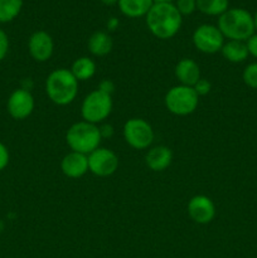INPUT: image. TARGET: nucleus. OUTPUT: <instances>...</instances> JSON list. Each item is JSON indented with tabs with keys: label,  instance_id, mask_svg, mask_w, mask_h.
Instances as JSON below:
<instances>
[{
	"label": "nucleus",
	"instance_id": "obj_1",
	"mask_svg": "<svg viewBox=\"0 0 257 258\" xmlns=\"http://www.w3.org/2000/svg\"><path fill=\"white\" fill-rule=\"evenodd\" d=\"M145 20L148 29L154 37L166 40L178 34L183 23V17L174 3H154L146 14Z\"/></svg>",
	"mask_w": 257,
	"mask_h": 258
},
{
	"label": "nucleus",
	"instance_id": "obj_2",
	"mask_svg": "<svg viewBox=\"0 0 257 258\" xmlns=\"http://www.w3.org/2000/svg\"><path fill=\"white\" fill-rule=\"evenodd\" d=\"M218 29L224 39L246 42L254 30L253 15L243 8H229L221 17H218Z\"/></svg>",
	"mask_w": 257,
	"mask_h": 258
},
{
	"label": "nucleus",
	"instance_id": "obj_3",
	"mask_svg": "<svg viewBox=\"0 0 257 258\" xmlns=\"http://www.w3.org/2000/svg\"><path fill=\"white\" fill-rule=\"evenodd\" d=\"M78 81L67 68H57L45 80V93L54 105L67 106L78 95Z\"/></svg>",
	"mask_w": 257,
	"mask_h": 258
},
{
	"label": "nucleus",
	"instance_id": "obj_4",
	"mask_svg": "<svg viewBox=\"0 0 257 258\" xmlns=\"http://www.w3.org/2000/svg\"><path fill=\"white\" fill-rule=\"evenodd\" d=\"M102 141L98 125L78 121L73 123L66 134V143L70 146L71 151L90 155L92 151L100 148Z\"/></svg>",
	"mask_w": 257,
	"mask_h": 258
},
{
	"label": "nucleus",
	"instance_id": "obj_5",
	"mask_svg": "<svg viewBox=\"0 0 257 258\" xmlns=\"http://www.w3.org/2000/svg\"><path fill=\"white\" fill-rule=\"evenodd\" d=\"M112 97L100 90L88 93L81 105V116L86 122L101 125L112 112Z\"/></svg>",
	"mask_w": 257,
	"mask_h": 258
},
{
	"label": "nucleus",
	"instance_id": "obj_6",
	"mask_svg": "<svg viewBox=\"0 0 257 258\" xmlns=\"http://www.w3.org/2000/svg\"><path fill=\"white\" fill-rule=\"evenodd\" d=\"M166 110L175 116H188L197 110L199 96L193 87L176 85L166 92L164 98Z\"/></svg>",
	"mask_w": 257,
	"mask_h": 258
},
{
	"label": "nucleus",
	"instance_id": "obj_7",
	"mask_svg": "<svg viewBox=\"0 0 257 258\" xmlns=\"http://www.w3.org/2000/svg\"><path fill=\"white\" fill-rule=\"evenodd\" d=\"M122 135L126 144L135 150H145L154 143L155 134L150 123L144 118H128L123 123Z\"/></svg>",
	"mask_w": 257,
	"mask_h": 258
},
{
	"label": "nucleus",
	"instance_id": "obj_8",
	"mask_svg": "<svg viewBox=\"0 0 257 258\" xmlns=\"http://www.w3.org/2000/svg\"><path fill=\"white\" fill-rule=\"evenodd\" d=\"M193 44L198 52L204 54H216L221 52L224 37L217 25L202 24L193 32Z\"/></svg>",
	"mask_w": 257,
	"mask_h": 258
},
{
	"label": "nucleus",
	"instance_id": "obj_9",
	"mask_svg": "<svg viewBox=\"0 0 257 258\" xmlns=\"http://www.w3.org/2000/svg\"><path fill=\"white\" fill-rule=\"evenodd\" d=\"M118 165V156L107 148H98L88 155V171L98 178L111 176L116 173Z\"/></svg>",
	"mask_w": 257,
	"mask_h": 258
},
{
	"label": "nucleus",
	"instance_id": "obj_10",
	"mask_svg": "<svg viewBox=\"0 0 257 258\" xmlns=\"http://www.w3.org/2000/svg\"><path fill=\"white\" fill-rule=\"evenodd\" d=\"M35 107V101L30 91L24 88H17L10 93L7 101V110L10 117L14 120H25L33 113Z\"/></svg>",
	"mask_w": 257,
	"mask_h": 258
},
{
	"label": "nucleus",
	"instance_id": "obj_11",
	"mask_svg": "<svg viewBox=\"0 0 257 258\" xmlns=\"http://www.w3.org/2000/svg\"><path fill=\"white\" fill-rule=\"evenodd\" d=\"M28 52L35 62H47L54 52L52 35L45 30H37L28 39Z\"/></svg>",
	"mask_w": 257,
	"mask_h": 258
},
{
	"label": "nucleus",
	"instance_id": "obj_12",
	"mask_svg": "<svg viewBox=\"0 0 257 258\" xmlns=\"http://www.w3.org/2000/svg\"><path fill=\"white\" fill-rule=\"evenodd\" d=\"M188 214L197 224H208L216 217V206L207 196H196L189 201Z\"/></svg>",
	"mask_w": 257,
	"mask_h": 258
},
{
	"label": "nucleus",
	"instance_id": "obj_13",
	"mask_svg": "<svg viewBox=\"0 0 257 258\" xmlns=\"http://www.w3.org/2000/svg\"><path fill=\"white\" fill-rule=\"evenodd\" d=\"M60 170L67 178H82L88 171V155L70 151L60 161Z\"/></svg>",
	"mask_w": 257,
	"mask_h": 258
},
{
	"label": "nucleus",
	"instance_id": "obj_14",
	"mask_svg": "<svg viewBox=\"0 0 257 258\" xmlns=\"http://www.w3.org/2000/svg\"><path fill=\"white\" fill-rule=\"evenodd\" d=\"M174 75L179 85L189 86V87H193L202 78L201 67L196 60L190 58H183L179 60L174 70Z\"/></svg>",
	"mask_w": 257,
	"mask_h": 258
},
{
	"label": "nucleus",
	"instance_id": "obj_15",
	"mask_svg": "<svg viewBox=\"0 0 257 258\" xmlns=\"http://www.w3.org/2000/svg\"><path fill=\"white\" fill-rule=\"evenodd\" d=\"M173 161V153L168 146L158 145L149 149L145 156V163L150 170L155 173L166 170Z\"/></svg>",
	"mask_w": 257,
	"mask_h": 258
},
{
	"label": "nucleus",
	"instance_id": "obj_16",
	"mask_svg": "<svg viewBox=\"0 0 257 258\" xmlns=\"http://www.w3.org/2000/svg\"><path fill=\"white\" fill-rule=\"evenodd\" d=\"M87 47L91 54L95 57H105L112 50V38L107 32L97 30V32H93L88 38Z\"/></svg>",
	"mask_w": 257,
	"mask_h": 258
},
{
	"label": "nucleus",
	"instance_id": "obj_17",
	"mask_svg": "<svg viewBox=\"0 0 257 258\" xmlns=\"http://www.w3.org/2000/svg\"><path fill=\"white\" fill-rule=\"evenodd\" d=\"M118 9L125 17L136 18L146 17L154 5V0H118Z\"/></svg>",
	"mask_w": 257,
	"mask_h": 258
},
{
	"label": "nucleus",
	"instance_id": "obj_18",
	"mask_svg": "<svg viewBox=\"0 0 257 258\" xmlns=\"http://www.w3.org/2000/svg\"><path fill=\"white\" fill-rule=\"evenodd\" d=\"M221 54L226 60L231 63H242L248 58L246 42L239 40H227L221 49Z\"/></svg>",
	"mask_w": 257,
	"mask_h": 258
},
{
	"label": "nucleus",
	"instance_id": "obj_19",
	"mask_svg": "<svg viewBox=\"0 0 257 258\" xmlns=\"http://www.w3.org/2000/svg\"><path fill=\"white\" fill-rule=\"evenodd\" d=\"M96 63L95 60L91 59L90 57H80L75 59V62L71 66V72L75 76L76 80L80 81H88L96 75Z\"/></svg>",
	"mask_w": 257,
	"mask_h": 258
},
{
	"label": "nucleus",
	"instance_id": "obj_20",
	"mask_svg": "<svg viewBox=\"0 0 257 258\" xmlns=\"http://www.w3.org/2000/svg\"><path fill=\"white\" fill-rule=\"evenodd\" d=\"M229 9V0H197V10L209 17H221Z\"/></svg>",
	"mask_w": 257,
	"mask_h": 258
},
{
	"label": "nucleus",
	"instance_id": "obj_21",
	"mask_svg": "<svg viewBox=\"0 0 257 258\" xmlns=\"http://www.w3.org/2000/svg\"><path fill=\"white\" fill-rule=\"evenodd\" d=\"M23 0H0V23H10L20 14Z\"/></svg>",
	"mask_w": 257,
	"mask_h": 258
},
{
	"label": "nucleus",
	"instance_id": "obj_22",
	"mask_svg": "<svg viewBox=\"0 0 257 258\" xmlns=\"http://www.w3.org/2000/svg\"><path fill=\"white\" fill-rule=\"evenodd\" d=\"M242 80L249 88L257 90V62H252L244 67Z\"/></svg>",
	"mask_w": 257,
	"mask_h": 258
},
{
	"label": "nucleus",
	"instance_id": "obj_23",
	"mask_svg": "<svg viewBox=\"0 0 257 258\" xmlns=\"http://www.w3.org/2000/svg\"><path fill=\"white\" fill-rule=\"evenodd\" d=\"M174 5L181 17L191 15L197 10V0H175Z\"/></svg>",
	"mask_w": 257,
	"mask_h": 258
},
{
	"label": "nucleus",
	"instance_id": "obj_24",
	"mask_svg": "<svg viewBox=\"0 0 257 258\" xmlns=\"http://www.w3.org/2000/svg\"><path fill=\"white\" fill-rule=\"evenodd\" d=\"M193 88L199 97H201V96H207L209 92H211L212 83L209 82L208 80H206V78H201V80L193 86Z\"/></svg>",
	"mask_w": 257,
	"mask_h": 258
},
{
	"label": "nucleus",
	"instance_id": "obj_25",
	"mask_svg": "<svg viewBox=\"0 0 257 258\" xmlns=\"http://www.w3.org/2000/svg\"><path fill=\"white\" fill-rule=\"evenodd\" d=\"M9 52V37L3 29H0V62L5 59Z\"/></svg>",
	"mask_w": 257,
	"mask_h": 258
},
{
	"label": "nucleus",
	"instance_id": "obj_26",
	"mask_svg": "<svg viewBox=\"0 0 257 258\" xmlns=\"http://www.w3.org/2000/svg\"><path fill=\"white\" fill-rule=\"evenodd\" d=\"M10 160V154L7 146L0 141V171L4 170Z\"/></svg>",
	"mask_w": 257,
	"mask_h": 258
},
{
	"label": "nucleus",
	"instance_id": "obj_27",
	"mask_svg": "<svg viewBox=\"0 0 257 258\" xmlns=\"http://www.w3.org/2000/svg\"><path fill=\"white\" fill-rule=\"evenodd\" d=\"M246 45L247 50H248V54L257 59V33L252 34L251 37L246 40Z\"/></svg>",
	"mask_w": 257,
	"mask_h": 258
},
{
	"label": "nucleus",
	"instance_id": "obj_28",
	"mask_svg": "<svg viewBox=\"0 0 257 258\" xmlns=\"http://www.w3.org/2000/svg\"><path fill=\"white\" fill-rule=\"evenodd\" d=\"M98 128H100V134H101V138L103 139H111L115 134V128L111 123L107 122H102L101 125H98Z\"/></svg>",
	"mask_w": 257,
	"mask_h": 258
},
{
	"label": "nucleus",
	"instance_id": "obj_29",
	"mask_svg": "<svg viewBox=\"0 0 257 258\" xmlns=\"http://www.w3.org/2000/svg\"><path fill=\"white\" fill-rule=\"evenodd\" d=\"M97 90H100L101 92H105L111 96L113 93V91H115V83H113L111 80H107V78H106V80L101 81Z\"/></svg>",
	"mask_w": 257,
	"mask_h": 258
},
{
	"label": "nucleus",
	"instance_id": "obj_30",
	"mask_svg": "<svg viewBox=\"0 0 257 258\" xmlns=\"http://www.w3.org/2000/svg\"><path fill=\"white\" fill-rule=\"evenodd\" d=\"M118 24H120V22H118L117 18H115V17L110 18V19L107 20V29L108 30H116L117 29Z\"/></svg>",
	"mask_w": 257,
	"mask_h": 258
},
{
	"label": "nucleus",
	"instance_id": "obj_31",
	"mask_svg": "<svg viewBox=\"0 0 257 258\" xmlns=\"http://www.w3.org/2000/svg\"><path fill=\"white\" fill-rule=\"evenodd\" d=\"M100 2L102 3V4L107 5V7H112V5L117 4L118 0H100Z\"/></svg>",
	"mask_w": 257,
	"mask_h": 258
},
{
	"label": "nucleus",
	"instance_id": "obj_32",
	"mask_svg": "<svg viewBox=\"0 0 257 258\" xmlns=\"http://www.w3.org/2000/svg\"><path fill=\"white\" fill-rule=\"evenodd\" d=\"M253 22H254V30H256V33H257V10L253 15Z\"/></svg>",
	"mask_w": 257,
	"mask_h": 258
},
{
	"label": "nucleus",
	"instance_id": "obj_33",
	"mask_svg": "<svg viewBox=\"0 0 257 258\" xmlns=\"http://www.w3.org/2000/svg\"><path fill=\"white\" fill-rule=\"evenodd\" d=\"M175 0H154V3H174Z\"/></svg>",
	"mask_w": 257,
	"mask_h": 258
}]
</instances>
